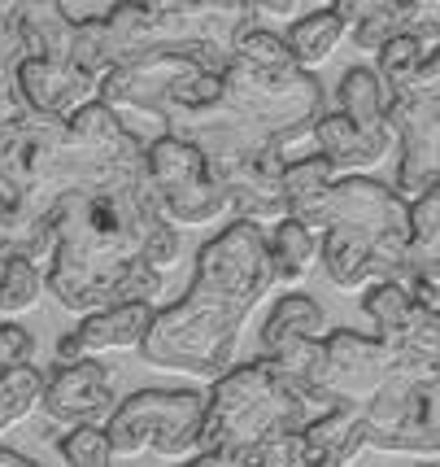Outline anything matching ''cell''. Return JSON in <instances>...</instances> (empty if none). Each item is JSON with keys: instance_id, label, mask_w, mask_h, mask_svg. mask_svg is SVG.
Here are the masks:
<instances>
[{"instance_id": "6da1fadb", "label": "cell", "mask_w": 440, "mask_h": 467, "mask_svg": "<svg viewBox=\"0 0 440 467\" xmlns=\"http://www.w3.org/2000/svg\"><path fill=\"white\" fill-rule=\"evenodd\" d=\"M53 214V258L44 266V288L70 315H92L118 302H158L166 271L179 263V227L161 214L140 180L75 188L57 197Z\"/></svg>"}, {"instance_id": "7a4b0ae2", "label": "cell", "mask_w": 440, "mask_h": 467, "mask_svg": "<svg viewBox=\"0 0 440 467\" xmlns=\"http://www.w3.org/2000/svg\"><path fill=\"white\" fill-rule=\"evenodd\" d=\"M275 288L271 236L261 223L231 219L219 236L197 249V271L179 302L161 306L136 349L144 367L192 380H219L236 367V341L244 319Z\"/></svg>"}, {"instance_id": "3957f363", "label": "cell", "mask_w": 440, "mask_h": 467, "mask_svg": "<svg viewBox=\"0 0 440 467\" xmlns=\"http://www.w3.org/2000/svg\"><path fill=\"white\" fill-rule=\"evenodd\" d=\"M322 415L297 385L283 380V371L266 354L249 363L227 367L205 393V424H200V450L222 454L231 463H244L253 450L275 441L283 432L305 428Z\"/></svg>"}, {"instance_id": "277c9868", "label": "cell", "mask_w": 440, "mask_h": 467, "mask_svg": "<svg viewBox=\"0 0 440 467\" xmlns=\"http://www.w3.org/2000/svg\"><path fill=\"white\" fill-rule=\"evenodd\" d=\"M219 101L283 149L292 140H305L314 131V122L327 114V92H322L314 70H301V66L258 70V66H244L236 57L222 70Z\"/></svg>"}, {"instance_id": "5b68a950", "label": "cell", "mask_w": 440, "mask_h": 467, "mask_svg": "<svg viewBox=\"0 0 440 467\" xmlns=\"http://www.w3.org/2000/svg\"><path fill=\"white\" fill-rule=\"evenodd\" d=\"M205 393L197 389H140L127 393L105 420V437L114 459L158 454L166 463H188L200 454Z\"/></svg>"}, {"instance_id": "8992f818", "label": "cell", "mask_w": 440, "mask_h": 467, "mask_svg": "<svg viewBox=\"0 0 440 467\" xmlns=\"http://www.w3.org/2000/svg\"><path fill=\"white\" fill-rule=\"evenodd\" d=\"M366 450L440 454V358H414L388 371L380 393L362 407Z\"/></svg>"}, {"instance_id": "52a82bcc", "label": "cell", "mask_w": 440, "mask_h": 467, "mask_svg": "<svg viewBox=\"0 0 440 467\" xmlns=\"http://www.w3.org/2000/svg\"><path fill=\"white\" fill-rule=\"evenodd\" d=\"M341 227L344 236L362 241L375 263H380L384 280H410V266H405V249H410V202L401 197L393 183H380L371 175H336L327 202H322V223Z\"/></svg>"}, {"instance_id": "ba28073f", "label": "cell", "mask_w": 440, "mask_h": 467, "mask_svg": "<svg viewBox=\"0 0 440 467\" xmlns=\"http://www.w3.org/2000/svg\"><path fill=\"white\" fill-rule=\"evenodd\" d=\"M222 97V75L210 66H200L188 53H144L136 61L114 66L100 79V101L114 109H136V114H153L166 119L175 109H200Z\"/></svg>"}, {"instance_id": "9c48e42d", "label": "cell", "mask_w": 440, "mask_h": 467, "mask_svg": "<svg viewBox=\"0 0 440 467\" xmlns=\"http://www.w3.org/2000/svg\"><path fill=\"white\" fill-rule=\"evenodd\" d=\"M388 122L397 136V188L414 202L432 180H440V44L427 48L419 75L388 92Z\"/></svg>"}, {"instance_id": "30bf717a", "label": "cell", "mask_w": 440, "mask_h": 467, "mask_svg": "<svg viewBox=\"0 0 440 467\" xmlns=\"http://www.w3.org/2000/svg\"><path fill=\"white\" fill-rule=\"evenodd\" d=\"M144 171L161 214L175 227H205L231 214L227 192L210 171V158L175 131H161L158 140L144 144Z\"/></svg>"}, {"instance_id": "8fae6325", "label": "cell", "mask_w": 440, "mask_h": 467, "mask_svg": "<svg viewBox=\"0 0 440 467\" xmlns=\"http://www.w3.org/2000/svg\"><path fill=\"white\" fill-rule=\"evenodd\" d=\"M61 140H66V119L36 114V109L0 127V192L26 214H48L44 192L57 166Z\"/></svg>"}, {"instance_id": "7c38bea8", "label": "cell", "mask_w": 440, "mask_h": 467, "mask_svg": "<svg viewBox=\"0 0 440 467\" xmlns=\"http://www.w3.org/2000/svg\"><path fill=\"white\" fill-rule=\"evenodd\" d=\"M393 367H397V354L380 337H362V332H349V327L322 332V367L314 398H319L322 410L332 407L362 410L380 393V385L388 380Z\"/></svg>"}, {"instance_id": "4fadbf2b", "label": "cell", "mask_w": 440, "mask_h": 467, "mask_svg": "<svg viewBox=\"0 0 440 467\" xmlns=\"http://www.w3.org/2000/svg\"><path fill=\"white\" fill-rule=\"evenodd\" d=\"M118 407L114 371L105 358H79L57 363V371L44 380V415L61 428H105V420Z\"/></svg>"}, {"instance_id": "5bb4252c", "label": "cell", "mask_w": 440, "mask_h": 467, "mask_svg": "<svg viewBox=\"0 0 440 467\" xmlns=\"http://www.w3.org/2000/svg\"><path fill=\"white\" fill-rule=\"evenodd\" d=\"M158 306L153 302H118L83 315L75 332L57 341V363H79V358H105V354H136L148 337Z\"/></svg>"}, {"instance_id": "9a60e30c", "label": "cell", "mask_w": 440, "mask_h": 467, "mask_svg": "<svg viewBox=\"0 0 440 467\" xmlns=\"http://www.w3.org/2000/svg\"><path fill=\"white\" fill-rule=\"evenodd\" d=\"M14 75H18V92H22V101H26V109H36V114L70 119L87 101H100V79H92L75 61L26 57V61H18Z\"/></svg>"}, {"instance_id": "2e32d148", "label": "cell", "mask_w": 440, "mask_h": 467, "mask_svg": "<svg viewBox=\"0 0 440 467\" xmlns=\"http://www.w3.org/2000/svg\"><path fill=\"white\" fill-rule=\"evenodd\" d=\"M362 450H366L362 410L332 407L301 428L297 467H353L362 459Z\"/></svg>"}, {"instance_id": "e0dca14e", "label": "cell", "mask_w": 440, "mask_h": 467, "mask_svg": "<svg viewBox=\"0 0 440 467\" xmlns=\"http://www.w3.org/2000/svg\"><path fill=\"white\" fill-rule=\"evenodd\" d=\"M336 101H341V114L358 131H366L371 140L380 144H397L393 136V122H388V88L375 75V66H349L341 75V88H336Z\"/></svg>"}, {"instance_id": "ac0fdd59", "label": "cell", "mask_w": 440, "mask_h": 467, "mask_svg": "<svg viewBox=\"0 0 440 467\" xmlns=\"http://www.w3.org/2000/svg\"><path fill=\"white\" fill-rule=\"evenodd\" d=\"M310 136H314V144H319L314 153H322L327 162L336 166V175H366V171L380 166L384 153H388V144L371 140L366 131H358L341 109H336V114H322Z\"/></svg>"}, {"instance_id": "d6986e66", "label": "cell", "mask_w": 440, "mask_h": 467, "mask_svg": "<svg viewBox=\"0 0 440 467\" xmlns=\"http://www.w3.org/2000/svg\"><path fill=\"white\" fill-rule=\"evenodd\" d=\"M283 205H288V219L305 223L314 236H319L322 223V202L336 183V166L327 162L322 153H305V158H292L283 166Z\"/></svg>"}, {"instance_id": "ffe728a7", "label": "cell", "mask_w": 440, "mask_h": 467, "mask_svg": "<svg viewBox=\"0 0 440 467\" xmlns=\"http://www.w3.org/2000/svg\"><path fill=\"white\" fill-rule=\"evenodd\" d=\"M75 22L79 18H70L61 0H31V5H22L18 9V31H22V44H26V57L70 61V48H75Z\"/></svg>"}, {"instance_id": "44dd1931", "label": "cell", "mask_w": 440, "mask_h": 467, "mask_svg": "<svg viewBox=\"0 0 440 467\" xmlns=\"http://www.w3.org/2000/svg\"><path fill=\"white\" fill-rule=\"evenodd\" d=\"M405 266H410V280L440 285V180H432L410 202V249H405Z\"/></svg>"}, {"instance_id": "7402d4cb", "label": "cell", "mask_w": 440, "mask_h": 467, "mask_svg": "<svg viewBox=\"0 0 440 467\" xmlns=\"http://www.w3.org/2000/svg\"><path fill=\"white\" fill-rule=\"evenodd\" d=\"M271 236V266H275V285L280 288H301L314 266H319V236L297 219H280L266 232Z\"/></svg>"}, {"instance_id": "603a6c76", "label": "cell", "mask_w": 440, "mask_h": 467, "mask_svg": "<svg viewBox=\"0 0 440 467\" xmlns=\"http://www.w3.org/2000/svg\"><path fill=\"white\" fill-rule=\"evenodd\" d=\"M327 332V315L314 297L305 293H283L280 302L271 306L266 324H261V354H275V349L292 346V341H305V337H322Z\"/></svg>"}, {"instance_id": "cb8c5ba5", "label": "cell", "mask_w": 440, "mask_h": 467, "mask_svg": "<svg viewBox=\"0 0 440 467\" xmlns=\"http://www.w3.org/2000/svg\"><path fill=\"white\" fill-rule=\"evenodd\" d=\"M344 36H349V26L341 22L336 9H314V14H305V18H297L288 26L283 44L297 57L301 70H319L322 61H332V53L341 48Z\"/></svg>"}, {"instance_id": "d4e9b609", "label": "cell", "mask_w": 440, "mask_h": 467, "mask_svg": "<svg viewBox=\"0 0 440 467\" xmlns=\"http://www.w3.org/2000/svg\"><path fill=\"white\" fill-rule=\"evenodd\" d=\"M44 376L36 363L22 367H5L0 371V437L9 428H18L22 420H31L36 410L44 407Z\"/></svg>"}, {"instance_id": "484cf974", "label": "cell", "mask_w": 440, "mask_h": 467, "mask_svg": "<svg viewBox=\"0 0 440 467\" xmlns=\"http://www.w3.org/2000/svg\"><path fill=\"white\" fill-rule=\"evenodd\" d=\"M44 288V266L31 263L26 254H14L9 263L0 266V319H18L26 310H36Z\"/></svg>"}, {"instance_id": "4316f807", "label": "cell", "mask_w": 440, "mask_h": 467, "mask_svg": "<svg viewBox=\"0 0 440 467\" xmlns=\"http://www.w3.org/2000/svg\"><path fill=\"white\" fill-rule=\"evenodd\" d=\"M362 310H366V319L375 324V337H380V341H393L401 327L410 324V315H414V293L405 285H397V280H380V285H366Z\"/></svg>"}, {"instance_id": "83f0119b", "label": "cell", "mask_w": 440, "mask_h": 467, "mask_svg": "<svg viewBox=\"0 0 440 467\" xmlns=\"http://www.w3.org/2000/svg\"><path fill=\"white\" fill-rule=\"evenodd\" d=\"M423 57H427V44L419 40V36H393V40H384L380 48H375V75L384 79V88L388 92H397L401 83H410L414 75H419Z\"/></svg>"}, {"instance_id": "f1b7e54d", "label": "cell", "mask_w": 440, "mask_h": 467, "mask_svg": "<svg viewBox=\"0 0 440 467\" xmlns=\"http://www.w3.org/2000/svg\"><path fill=\"white\" fill-rule=\"evenodd\" d=\"M70 61L87 70L92 79H105L114 70V57H109V36H105V18H79L75 22V48H70Z\"/></svg>"}, {"instance_id": "f546056e", "label": "cell", "mask_w": 440, "mask_h": 467, "mask_svg": "<svg viewBox=\"0 0 440 467\" xmlns=\"http://www.w3.org/2000/svg\"><path fill=\"white\" fill-rule=\"evenodd\" d=\"M236 61L258 66V70H288V66H297V57L288 53L283 36L261 31V26H253V31H244L240 36V44H236Z\"/></svg>"}, {"instance_id": "4dcf8cb0", "label": "cell", "mask_w": 440, "mask_h": 467, "mask_svg": "<svg viewBox=\"0 0 440 467\" xmlns=\"http://www.w3.org/2000/svg\"><path fill=\"white\" fill-rule=\"evenodd\" d=\"M31 358H36V337L14 319H0V371L31 363Z\"/></svg>"}, {"instance_id": "1f68e13d", "label": "cell", "mask_w": 440, "mask_h": 467, "mask_svg": "<svg viewBox=\"0 0 440 467\" xmlns=\"http://www.w3.org/2000/svg\"><path fill=\"white\" fill-rule=\"evenodd\" d=\"M18 114H26V101H22V92H18V75H14V66L0 61V127L14 122Z\"/></svg>"}, {"instance_id": "d6a6232c", "label": "cell", "mask_w": 440, "mask_h": 467, "mask_svg": "<svg viewBox=\"0 0 440 467\" xmlns=\"http://www.w3.org/2000/svg\"><path fill=\"white\" fill-rule=\"evenodd\" d=\"M261 18H292L297 14V0H258Z\"/></svg>"}, {"instance_id": "836d02e7", "label": "cell", "mask_w": 440, "mask_h": 467, "mask_svg": "<svg viewBox=\"0 0 440 467\" xmlns=\"http://www.w3.org/2000/svg\"><path fill=\"white\" fill-rule=\"evenodd\" d=\"M0 467H40V463H31V459H26V454H18V450L0 446Z\"/></svg>"}, {"instance_id": "e575fe53", "label": "cell", "mask_w": 440, "mask_h": 467, "mask_svg": "<svg viewBox=\"0 0 440 467\" xmlns=\"http://www.w3.org/2000/svg\"><path fill=\"white\" fill-rule=\"evenodd\" d=\"M9 210H14V202H9V197H5V192H0V219H5V214H9Z\"/></svg>"}, {"instance_id": "d590c367", "label": "cell", "mask_w": 440, "mask_h": 467, "mask_svg": "<svg viewBox=\"0 0 440 467\" xmlns=\"http://www.w3.org/2000/svg\"><path fill=\"white\" fill-rule=\"evenodd\" d=\"M419 467H440V463H419Z\"/></svg>"}]
</instances>
